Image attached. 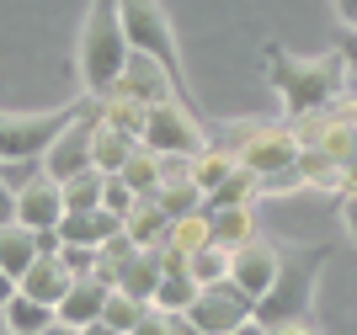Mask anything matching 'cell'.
<instances>
[{"label": "cell", "mask_w": 357, "mask_h": 335, "mask_svg": "<svg viewBox=\"0 0 357 335\" xmlns=\"http://www.w3.org/2000/svg\"><path fill=\"white\" fill-rule=\"evenodd\" d=\"M208 245V213H181V219H171V229H165L160 250H171V256H192V250Z\"/></svg>", "instance_id": "obj_24"}, {"label": "cell", "mask_w": 357, "mask_h": 335, "mask_svg": "<svg viewBox=\"0 0 357 335\" xmlns=\"http://www.w3.org/2000/svg\"><path fill=\"white\" fill-rule=\"evenodd\" d=\"M70 282H75V277H70V266H64L59 256H38V261H32L27 272H22L16 293H27L32 304H48V309H54V304L64 298V293H70Z\"/></svg>", "instance_id": "obj_13"}, {"label": "cell", "mask_w": 357, "mask_h": 335, "mask_svg": "<svg viewBox=\"0 0 357 335\" xmlns=\"http://www.w3.org/2000/svg\"><path fill=\"white\" fill-rule=\"evenodd\" d=\"M118 293H128V298H139V304H149L155 298V288H160V245L155 250H139L134 261L118 272V282H112Z\"/></svg>", "instance_id": "obj_16"}, {"label": "cell", "mask_w": 357, "mask_h": 335, "mask_svg": "<svg viewBox=\"0 0 357 335\" xmlns=\"http://www.w3.org/2000/svg\"><path fill=\"white\" fill-rule=\"evenodd\" d=\"M107 96H128V102H139V107L181 102L176 86H171V75H165L149 54H128V64H123V75H118V86L107 91ZM181 107H187V102H181Z\"/></svg>", "instance_id": "obj_10"}, {"label": "cell", "mask_w": 357, "mask_h": 335, "mask_svg": "<svg viewBox=\"0 0 357 335\" xmlns=\"http://www.w3.org/2000/svg\"><path fill=\"white\" fill-rule=\"evenodd\" d=\"M0 320H6V335H38L43 325H54V309L32 304L27 293H11V298L0 304Z\"/></svg>", "instance_id": "obj_21"}, {"label": "cell", "mask_w": 357, "mask_h": 335, "mask_svg": "<svg viewBox=\"0 0 357 335\" xmlns=\"http://www.w3.org/2000/svg\"><path fill=\"white\" fill-rule=\"evenodd\" d=\"M208 213V240L224 250H240L245 240H256V213L251 208H203Z\"/></svg>", "instance_id": "obj_15"}, {"label": "cell", "mask_w": 357, "mask_h": 335, "mask_svg": "<svg viewBox=\"0 0 357 335\" xmlns=\"http://www.w3.org/2000/svg\"><path fill=\"white\" fill-rule=\"evenodd\" d=\"M235 171H240V160L219 144V139H208V144L192 155V181H197V192H203V197H208L213 187H224V181H229Z\"/></svg>", "instance_id": "obj_18"}, {"label": "cell", "mask_w": 357, "mask_h": 335, "mask_svg": "<svg viewBox=\"0 0 357 335\" xmlns=\"http://www.w3.org/2000/svg\"><path fill=\"white\" fill-rule=\"evenodd\" d=\"M155 208L165 219H181V213H203V192H197L192 176H165L155 187Z\"/></svg>", "instance_id": "obj_22"}, {"label": "cell", "mask_w": 357, "mask_h": 335, "mask_svg": "<svg viewBox=\"0 0 357 335\" xmlns=\"http://www.w3.org/2000/svg\"><path fill=\"white\" fill-rule=\"evenodd\" d=\"M59 261L70 266V277H91L96 272V250L91 245H59Z\"/></svg>", "instance_id": "obj_33"}, {"label": "cell", "mask_w": 357, "mask_h": 335, "mask_svg": "<svg viewBox=\"0 0 357 335\" xmlns=\"http://www.w3.org/2000/svg\"><path fill=\"white\" fill-rule=\"evenodd\" d=\"M261 64H267V86L283 96L288 117L331 112L347 96V54H336V48L314 54V59H298V54H283L278 43H267Z\"/></svg>", "instance_id": "obj_1"}, {"label": "cell", "mask_w": 357, "mask_h": 335, "mask_svg": "<svg viewBox=\"0 0 357 335\" xmlns=\"http://www.w3.org/2000/svg\"><path fill=\"white\" fill-rule=\"evenodd\" d=\"M256 197H261V176H256V171H245V165H240V171L229 176L224 187H213L208 197H203V208H251Z\"/></svg>", "instance_id": "obj_26"}, {"label": "cell", "mask_w": 357, "mask_h": 335, "mask_svg": "<svg viewBox=\"0 0 357 335\" xmlns=\"http://www.w3.org/2000/svg\"><path fill=\"white\" fill-rule=\"evenodd\" d=\"M91 139H96V102L86 96L80 117H75L70 128H64L59 139L43 149V171L54 176V181H70V176L91 171Z\"/></svg>", "instance_id": "obj_9"}, {"label": "cell", "mask_w": 357, "mask_h": 335, "mask_svg": "<svg viewBox=\"0 0 357 335\" xmlns=\"http://www.w3.org/2000/svg\"><path fill=\"white\" fill-rule=\"evenodd\" d=\"M197 282L187 277V272H160V288H155V298H149V309H160V314H187V309L197 304Z\"/></svg>", "instance_id": "obj_25"}, {"label": "cell", "mask_w": 357, "mask_h": 335, "mask_svg": "<svg viewBox=\"0 0 357 335\" xmlns=\"http://www.w3.org/2000/svg\"><path fill=\"white\" fill-rule=\"evenodd\" d=\"M54 229H59V240L64 245H102V240H112V234L123 229L118 219H112V213H102V208H91V213H64L59 224H54Z\"/></svg>", "instance_id": "obj_14"}, {"label": "cell", "mask_w": 357, "mask_h": 335, "mask_svg": "<svg viewBox=\"0 0 357 335\" xmlns=\"http://www.w3.org/2000/svg\"><path fill=\"white\" fill-rule=\"evenodd\" d=\"M118 176H123V181H128V187L139 192V197H155V187H160V155L139 144L134 155H128V165H123Z\"/></svg>", "instance_id": "obj_29"}, {"label": "cell", "mask_w": 357, "mask_h": 335, "mask_svg": "<svg viewBox=\"0 0 357 335\" xmlns=\"http://www.w3.org/2000/svg\"><path fill=\"white\" fill-rule=\"evenodd\" d=\"M0 224H16V192L6 187V176H0Z\"/></svg>", "instance_id": "obj_37"}, {"label": "cell", "mask_w": 357, "mask_h": 335, "mask_svg": "<svg viewBox=\"0 0 357 335\" xmlns=\"http://www.w3.org/2000/svg\"><path fill=\"white\" fill-rule=\"evenodd\" d=\"M342 224H347V234H352V245H357V192L342 197Z\"/></svg>", "instance_id": "obj_38"}, {"label": "cell", "mask_w": 357, "mask_h": 335, "mask_svg": "<svg viewBox=\"0 0 357 335\" xmlns=\"http://www.w3.org/2000/svg\"><path fill=\"white\" fill-rule=\"evenodd\" d=\"M326 261H331L326 240H314V245H278V277H272V288L256 298V320H261V325L310 320L314 288H320Z\"/></svg>", "instance_id": "obj_2"}, {"label": "cell", "mask_w": 357, "mask_h": 335, "mask_svg": "<svg viewBox=\"0 0 357 335\" xmlns=\"http://www.w3.org/2000/svg\"><path fill=\"white\" fill-rule=\"evenodd\" d=\"M224 133H213L229 155H235L245 171L256 176H272V171H288L298 160V139H294V123H267V117H256V123H219Z\"/></svg>", "instance_id": "obj_5"}, {"label": "cell", "mask_w": 357, "mask_h": 335, "mask_svg": "<svg viewBox=\"0 0 357 335\" xmlns=\"http://www.w3.org/2000/svg\"><path fill=\"white\" fill-rule=\"evenodd\" d=\"M38 261V240L27 224H0V272L11 282H22V272Z\"/></svg>", "instance_id": "obj_17"}, {"label": "cell", "mask_w": 357, "mask_h": 335, "mask_svg": "<svg viewBox=\"0 0 357 335\" xmlns=\"http://www.w3.org/2000/svg\"><path fill=\"white\" fill-rule=\"evenodd\" d=\"M144 117H149V107L128 102V96H102V102H96V123L128 133V139H144Z\"/></svg>", "instance_id": "obj_23"}, {"label": "cell", "mask_w": 357, "mask_h": 335, "mask_svg": "<svg viewBox=\"0 0 357 335\" xmlns=\"http://www.w3.org/2000/svg\"><path fill=\"white\" fill-rule=\"evenodd\" d=\"M128 38H123L118 22V0H91L86 22H80V38H75V64H80V96L102 102L107 91L118 86L123 64H128Z\"/></svg>", "instance_id": "obj_3"}, {"label": "cell", "mask_w": 357, "mask_h": 335, "mask_svg": "<svg viewBox=\"0 0 357 335\" xmlns=\"http://www.w3.org/2000/svg\"><path fill=\"white\" fill-rule=\"evenodd\" d=\"M187 277L197 282V288H213V282H229V250L224 245H203V250H192L187 256Z\"/></svg>", "instance_id": "obj_27"}, {"label": "cell", "mask_w": 357, "mask_h": 335, "mask_svg": "<svg viewBox=\"0 0 357 335\" xmlns=\"http://www.w3.org/2000/svg\"><path fill=\"white\" fill-rule=\"evenodd\" d=\"M102 181H107L102 171H80V176H70V181H59L64 213H91V208H102Z\"/></svg>", "instance_id": "obj_28"}, {"label": "cell", "mask_w": 357, "mask_h": 335, "mask_svg": "<svg viewBox=\"0 0 357 335\" xmlns=\"http://www.w3.org/2000/svg\"><path fill=\"white\" fill-rule=\"evenodd\" d=\"M139 144L155 149V155H197V149L208 144V133H203V123H197L192 107L160 102V107H149V117H144V139H139Z\"/></svg>", "instance_id": "obj_7"}, {"label": "cell", "mask_w": 357, "mask_h": 335, "mask_svg": "<svg viewBox=\"0 0 357 335\" xmlns=\"http://www.w3.org/2000/svg\"><path fill=\"white\" fill-rule=\"evenodd\" d=\"M32 240H38V256H59V229H32Z\"/></svg>", "instance_id": "obj_36"}, {"label": "cell", "mask_w": 357, "mask_h": 335, "mask_svg": "<svg viewBox=\"0 0 357 335\" xmlns=\"http://www.w3.org/2000/svg\"><path fill=\"white\" fill-rule=\"evenodd\" d=\"M118 22H123V38L134 54H149L171 75V86L187 107L197 102L192 86H187V70H181V48H176V27H171V16H165L160 0H118Z\"/></svg>", "instance_id": "obj_4"}, {"label": "cell", "mask_w": 357, "mask_h": 335, "mask_svg": "<svg viewBox=\"0 0 357 335\" xmlns=\"http://www.w3.org/2000/svg\"><path fill=\"white\" fill-rule=\"evenodd\" d=\"M336 192H342V197H347V192H357V149L336 165Z\"/></svg>", "instance_id": "obj_35"}, {"label": "cell", "mask_w": 357, "mask_h": 335, "mask_svg": "<svg viewBox=\"0 0 357 335\" xmlns=\"http://www.w3.org/2000/svg\"><path fill=\"white\" fill-rule=\"evenodd\" d=\"M144 309H149V304H139V298H128V293L112 288V293H107V304H102V320L112 325L118 335H128L139 320H144Z\"/></svg>", "instance_id": "obj_31"}, {"label": "cell", "mask_w": 357, "mask_h": 335, "mask_svg": "<svg viewBox=\"0 0 357 335\" xmlns=\"http://www.w3.org/2000/svg\"><path fill=\"white\" fill-rule=\"evenodd\" d=\"M165 229H171V219H165L160 208H155V197H139L134 213L123 219V234H128L139 250H155V245L165 240Z\"/></svg>", "instance_id": "obj_20"}, {"label": "cell", "mask_w": 357, "mask_h": 335, "mask_svg": "<svg viewBox=\"0 0 357 335\" xmlns=\"http://www.w3.org/2000/svg\"><path fill=\"white\" fill-rule=\"evenodd\" d=\"M352 38H357V27H352Z\"/></svg>", "instance_id": "obj_47"}, {"label": "cell", "mask_w": 357, "mask_h": 335, "mask_svg": "<svg viewBox=\"0 0 357 335\" xmlns=\"http://www.w3.org/2000/svg\"><path fill=\"white\" fill-rule=\"evenodd\" d=\"M187 320L203 335H229L235 325L256 320V298L245 288H235V282H213V288L197 293V304L187 309Z\"/></svg>", "instance_id": "obj_8"}, {"label": "cell", "mask_w": 357, "mask_h": 335, "mask_svg": "<svg viewBox=\"0 0 357 335\" xmlns=\"http://www.w3.org/2000/svg\"><path fill=\"white\" fill-rule=\"evenodd\" d=\"M128 335H171V320H165L160 309H144V320H139Z\"/></svg>", "instance_id": "obj_34"}, {"label": "cell", "mask_w": 357, "mask_h": 335, "mask_svg": "<svg viewBox=\"0 0 357 335\" xmlns=\"http://www.w3.org/2000/svg\"><path fill=\"white\" fill-rule=\"evenodd\" d=\"M336 112L347 117V128H352V139H357V96H352V91H347L342 102H336Z\"/></svg>", "instance_id": "obj_39"}, {"label": "cell", "mask_w": 357, "mask_h": 335, "mask_svg": "<svg viewBox=\"0 0 357 335\" xmlns=\"http://www.w3.org/2000/svg\"><path fill=\"white\" fill-rule=\"evenodd\" d=\"M80 107H86V96H75V102L54 107V112H0V165L43 160V149L80 117Z\"/></svg>", "instance_id": "obj_6"}, {"label": "cell", "mask_w": 357, "mask_h": 335, "mask_svg": "<svg viewBox=\"0 0 357 335\" xmlns=\"http://www.w3.org/2000/svg\"><path fill=\"white\" fill-rule=\"evenodd\" d=\"M229 335H267V325H261V320H245V325H235Z\"/></svg>", "instance_id": "obj_43"}, {"label": "cell", "mask_w": 357, "mask_h": 335, "mask_svg": "<svg viewBox=\"0 0 357 335\" xmlns=\"http://www.w3.org/2000/svg\"><path fill=\"white\" fill-rule=\"evenodd\" d=\"M107 293H112L107 282H96V277H75V282H70V293H64L59 304H54V320L70 325V330H86V325L102 320Z\"/></svg>", "instance_id": "obj_12"}, {"label": "cell", "mask_w": 357, "mask_h": 335, "mask_svg": "<svg viewBox=\"0 0 357 335\" xmlns=\"http://www.w3.org/2000/svg\"><path fill=\"white\" fill-rule=\"evenodd\" d=\"M134 203H139V192L128 187V181H123V176H107L102 181V213H112V219H128V213H134Z\"/></svg>", "instance_id": "obj_32"}, {"label": "cell", "mask_w": 357, "mask_h": 335, "mask_svg": "<svg viewBox=\"0 0 357 335\" xmlns=\"http://www.w3.org/2000/svg\"><path fill=\"white\" fill-rule=\"evenodd\" d=\"M165 320H171V335H203L192 320H187V314H165Z\"/></svg>", "instance_id": "obj_41"}, {"label": "cell", "mask_w": 357, "mask_h": 335, "mask_svg": "<svg viewBox=\"0 0 357 335\" xmlns=\"http://www.w3.org/2000/svg\"><path fill=\"white\" fill-rule=\"evenodd\" d=\"M38 335H75V330H70V325H59V320H54V325H43Z\"/></svg>", "instance_id": "obj_45"}, {"label": "cell", "mask_w": 357, "mask_h": 335, "mask_svg": "<svg viewBox=\"0 0 357 335\" xmlns=\"http://www.w3.org/2000/svg\"><path fill=\"white\" fill-rule=\"evenodd\" d=\"M75 335H118V330H112L107 320H96V325H86V330H75Z\"/></svg>", "instance_id": "obj_44"}, {"label": "cell", "mask_w": 357, "mask_h": 335, "mask_svg": "<svg viewBox=\"0 0 357 335\" xmlns=\"http://www.w3.org/2000/svg\"><path fill=\"white\" fill-rule=\"evenodd\" d=\"M272 277H278V245L272 240H245L240 250H229V282L235 288H245L251 298H261V293L272 288Z\"/></svg>", "instance_id": "obj_11"}, {"label": "cell", "mask_w": 357, "mask_h": 335, "mask_svg": "<svg viewBox=\"0 0 357 335\" xmlns=\"http://www.w3.org/2000/svg\"><path fill=\"white\" fill-rule=\"evenodd\" d=\"M331 6H336V16H342L347 27H357V0H331Z\"/></svg>", "instance_id": "obj_42"}, {"label": "cell", "mask_w": 357, "mask_h": 335, "mask_svg": "<svg viewBox=\"0 0 357 335\" xmlns=\"http://www.w3.org/2000/svg\"><path fill=\"white\" fill-rule=\"evenodd\" d=\"M267 335H314L310 320H288V325H267Z\"/></svg>", "instance_id": "obj_40"}, {"label": "cell", "mask_w": 357, "mask_h": 335, "mask_svg": "<svg viewBox=\"0 0 357 335\" xmlns=\"http://www.w3.org/2000/svg\"><path fill=\"white\" fill-rule=\"evenodd\" d=\"M134 149H139V139H128V133L102 128V123H96V139H91V171L118 176L123 165H128V155H134Z\"/></svg>", "instance_id": "obj_19"}, {"label": "cell", "mask_w": 357, "mask_h": 335, "mask_svg": "<svg viewBox=\"0 0 357 335\" xmlns=\"http://www.w3.org/2000/svg\"><path fill=\"white\" fill-rule=\"evenodd\" d=\"M298 176H304V187H320V192H336V160L320 155V149H304L298 144Z\"/></svg>", "instance_id": "obj_30"}, {"label": "cell", "mask_w": 357, "mask_h": 335, "mask_svg": "<svg viewBox=\"0 0 357 335\" xmlns=\"http://www.w3.org/2000/svg\"><path fill=\"white\" fill-rule=\"evenodd\" d=\"M11 293H16V282L6 277V272H0V304H6V298H11Z\"/></svg>", "instance_id": "obj_46"}]
</instances>
